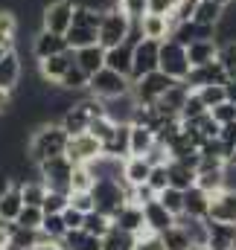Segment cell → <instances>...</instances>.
<instances>
[{"label": "cell", "instance_id": "obj_47", "mask_svg": "<svg viewBox=\"0 0 236 250\" xmlns=\"http://www.w3.org/2000/svg\"><path fill=\"white\" fill-rule=\"evenodd\" d=\"M117 6L131 21H140L143 15H149V0H117Z\"/></svg>", "mask_w": 236, "mask_h": 250}, {"label": "cell", "instance_id": "obj_21", "mask_svg": "<svg viewBox=\"0 0 236 250\" xmlns=\"http://www.w3.org/2000/svg\"><path fill=\"white\" fill-rule=\"evenodd\" d=\"M172 38L178 44L189 47L192 41H204V38H216V29L213 26H204V23H195V21H184L172 29Z\"/></svg>", "mask_w": 236, "mask_h": 250}, {"label": "cell", "instance_id": "obj_16", "mask_svg": "<svg viewBox=\"0 0 236 250\" xmlns=\"http://www.w3.org/2000/svg\"><path fill=\"white\" fill-rule=\"evenodd\" d=\"M114 227L125 230V233H134V236L149 233L146 218H143V207H140V204H134V201H128V204H125V207L117 212V215H114Z\"/></svg>", "mask_w": 236, "mask_h": 250}, {"label": "cell", "instance_id": "obj_44", "mask_svg": "<svg viewBox=\"0 0 236 250\" xmlns=\"http://www.w3.org/2000/svg\"><path fill=\"white\" fill-rule=\"evenodd\" d=\"M228 84V82H225ZM225 84H204V87H198V96L204 99V105L213 111L216 105H222V102H228V90H225Z\"/></svg>", "mask_w": 236, "mask_h": 250}, {"label": "cell", "instance_id": "obj_23", "mask_svg": "<svg viewBox=\"0 0 236 250\" xmlns=\"http://www.w3.org/2000/svg\"><path fill=\"white\" fill-rule=\"evenodd\" d=\"M131 62H134V44H128V41L105 50V67L117 70V73L128 76V79H131Z\"/></svg>", "mask_w": 236, "mask_h": 250}, {"label": "cell", "instance_id": "obj_43", "mask_svg": "<svg viewBox=\"0 0 236 250\" xmlns=\"http://www.w3.org/2000/svg\"><path fill=\"white\" fill-rule=\"evenodd\" d=\"M41 233L50 239V242H61L64 236H67V224H64V218H61V212L56 215H44V224H41Z\"/></svg>", "mask_w": 236, "mask_h": 250}, {"label": "cell", "instance_id": "obj_20", "mask_svg": "<svg viewBox=\"0 0 236 250\" xmlns=\"http://www.w3.org/2000/svg\"><path fill=\"white\" fill-rule=\"evenodd\" d=\"M21 209H24L21 181H18V178H12V184L3 189V195H0V218H3V221H15Z\"/></svg>", "mask_w": 236, "mask_h": 250}, {"label": "cell", "instance_id": "obj_29", "mask_svg": "<svg viewBox=\"0 0 236 250\" xmlns=\"http://www.w3.org/2000/svg\"><path fill=\"white\" fill-rule=\"evenodd\" d=\"M210 221V218H207ZM236 236V224H222V221H210V239L207 245L213 250H231Z\"/></svg>", "mask_w": 236, "mask_h": 250}, {"label": "cell", "instance_id": "obj_26", "mask_svg": "<svg viewBox=\"0 0 236 250\" xmlns=\"http://www.w3.org/2000/svg\"><path fill=\"white\" fill-rule=\"evenodd\" d=\"M187 56H189V64H192V67H201V64L216 62V56H219V41H216V38L192 41V44L187 47Z\"/></svg>", "mask_w": 236, "mask_h": 250}, {"label": "cell", "instance_id": "obj_61", "mask_svg": "<svg viewBox=\"0 0 236 250\" xmlns=\"http://www.w3.org/2000/svg\"><path fill=\"white\" fill-rule=\"evenodd\" d=\"M192 250H213L210 245H201V248H192Z\"/></svg>", "mask_w": 236, "mask_h": 250}, {"label": "cell", "instance_id": "obj_31", "mask_svg": "<svg viewBox=\"0 0 236 250\" xmlns=\"http://www.w3.org/2000/svg\"><path fill=\"white\" fill-rule=\"evenodd\" d=\"M158 143V134L149 128V125H140V123H131V154L143 157L152 146Z\"/></svg>", "mask_w": 236, "mask_h": 250}, {"label": "cell", "instance_id": "obj_62", "mask_svg": "<svg viewBox=\"0 0 236 250\" xmlns=\"http://www.w3.org/2000/svg\"><path fill=\"white\" fill-rule=\"evenodd\" d=\"M169 3H172V6H178V3H181V0H169Z\"/></svg>", "mask_w": 236, "mask_h": 250}, {"label": "cell", "instance_id": "obj_27", "mask_svg": "<svg viewBox=\"0 0 236 250\" xmlns=\"http://www.w3.org/2000/svg\"><path fill=\"white\" fill-rule=\"evenodd\" d=\"M169 187L187 192L189 187H195V166L184 163V160H169Z\"/></svg>", "mask_w": 236, "mask_h": 250}, {"label": "cell", "instance_id": "obj_35", "mask_svg": "<svg viewBox=\"0 0 236 250\" xmlns=\"http://www.w3.org/2000/svg\"><path fill=\"white\" fill-rule=\"evenodd\" d=\"M111 227H114V218H111V215H105V212H99V209L88 212V215H85V224H82V230H85V233L99 236V239H102Z\"/></svg>", "mask_w": 236, "mask_h": 250}, {"label": "cell", "instance_id": "obj_25", "mask_svg": "<svg viewBox=\"0 0 236 250\" xmlns=\"http://www.w3.org/2000/svg\"><path fill=\"white\" fill-rule=\"evenodd\" d=\"M140 29H143V38H155V41H166L172 38V23H169V15H143L140 18Z\"/></svg>", "mask_w": 236, "mask_h": 250}, {"label": "cell", "instance_id": "obj_53", "mask_svg": "<svg viewBox=\"0 0 236 250\" xmlns=\"http://www.w3.org/2000/svg\"><path fill=\"white\" fill-rule=\"evenodd\" d=\"M137 250H166V248H164V242H161L158 233H149V236L137 239Z\"/></svg>", "mask_w": 236, "mask_h": 250}, {"label": "cell", "instance_id": "obj_63", "mask_svg": "<svg viewBox=\"0 0 236 250\" xmlns=\"http://www.w3.org/2000/svg\"><path fill=\"white\" fill-rule=\"evenodd\" d=\"M231 163H236V151H234V157H231Z\"/></svg>", "mask_w": 236, "mask_h": 250}, {"label": "cell", "instance_id": "obj_6", "mask_svg": "<svg viewBox=\"0 0 236 250\" xmlns=\"http://www.w3.org/2000/svg\"><path fill=\"white\" fill-rule=\"evenodd\" d=\"M172 84H175L172 76H166L164 70H155V73H149V76L131 82V96H134L137 105H155Z\"/></svg>", "mask_w": 236, "mask_h": 250}, {"label": "cell", "instance_id": "obj_15", "mask_svg": "<svg viewBox=\"0 0 236 250\" xmlns=\"http://www.w3.org/2000/svg\"><path fill=\"white\" fill-rule=\"evenodd\" d=\"M73 64H76V50H64L59 56H50V59L38 62V73H41L50 84H59L61 79H64V73H67Z\"/></svg>", "mask_w": 236, "mask_h": 250}, {"label": "cell", "instance_id": "obj_57", "mask_svg": "<svg viewBox=\"0 0 236 250\" xmlns=\"http://www.w3.org/2000/svg\"><path fill=\"white\" fill-rule=\"evenodd\" d=\"M9 50H15V38H6V35H0V59H3Z\"/></svg>", "mask_w": 236, "mask_h": 250}, {"label": "cell", "instance_id": "obj_5", "mask_svg": "<svg viewBox=\"0 0 236 250\" xmlns=\"http://www.w3.org/2000/svg\"><path fill=\"white\" fill-rule=\"evenodd\" d=\"M128 90H131V79L117 73V70H111V67L96 70L91 76V84H88V93L96 96V99H102V102L105 99H114V96H122Z\"/></svg>", "mask_w": 236, "mask_h": 250}, {"label": "cell", "instance_id": "obj_59", "mask_svg": "<svg viewBox=\"0 0 236 250\" xmlns=\"http://www.w3.org/2000/svg\"><path fill=\"white\" fill-rule=\"evenodd\" d=\"M225 90H228V102H234V105H236V82H228V84H225Z\"/></svg>", "mask_w": 236, "mask_h": 250}, {"label": "cell", "instance_id": "obj_32", "mask_svg": "<svg viewBox=\"0 0 236 250\" xmlns=\"http://www.w3.org/2000/svg\"><path fill=\"white\" fill-rule=\"evenodd\" d=\"M225 18V6H219L216 0H198V6H195V15H192V21L195 23H204V26H219V21Z\"/></svg>", "mask_w": 236, "mask_h": 250}, {"label": "cell", "instance_id": "obj_51", "mask_svg": "<svg viewBox=\"0 0 236 250\" xmlns=\"http://www.w3.org/2000/svg\"><path fill=\"white\" fill-rule=\"evenodd\" d=\"M210 114H213V120H216L219 125L236 123V105H234V102H222V105H216Z\"/></svg>", "mask_w": 236, "mask_h": 250}, {"label": "cell", "instance_id": "obj_48", "mask_svg": "<svg viewBox=\"0 0 236 250\" xmlns=\"http://www.w3.org/2000/svg\"><path fill=\"white\" fill-rule=\"evenodd\" d=\"M146 184L155 189V192H164V189L169 187V166H166V163L152 166V175H149V181H146Z\"/></svg>", "mask_w": 236, "mask_h": 250}, {"label": "cell", "instance_id": "obj_45", "mask_svg": "<svg viewBox=\"0 0 236 250\" xmlns=\"http://www.w3.org/2000/svg\"><path fill=\"white\" fill-rule=\"evenodd\" d=\"M67 204H70V195H67V192L47 189V198H44L41 209H44V215H56V212H64V209H67Z\"/></svg>", "mask_w": 236, "mask_h": 250}, {"label": "cell", "instance_id": "obj_7", "mask_svg": "<svg viewBox=\"0 0 236 250\" xmlns=\"http://www.w3.org/2000/svg\"><path fill=\"white\" fill-rule=\"evenodd\" d=\"M73 160L67 154L59 157H50L38 166V178L47 184V189H56V192H67L70 195V181H73Z\"/></svg>", "mask_w": 236, "mask_h": 250}, {"label": "cell", "instance_id": "obj_33", "mask_svg": "<svg viewBox=\"0 0 236 250\" xmlns=\"http://www.w3.org/2000/svg\"><path fill=\"white\" fill-rule=\"evenodd\" d=\"M161 242H164L166 250H192V239H189V233L181 221H175L169 230L161 233Z\"/></svg>", "mask_w": 236, "mask_h": 250}, {"label": "cell", "instance_id": "obj_2", "mask_svg": "<svg viewBox=\"0 0 236 250\" xmlns=\"http://www.w3.org/2000/svg\"><path fill=\"white\" fill-rule=\"evenodd\" d=\"M99 23H102V9H96L91 3H76L73 23L64 32L67 47L70 50H82V47L99 44Z\"/></svg>", "mask_w": 236, "mask_h": 250}, {"label": "cell", "instance_id": "obj_22", "mask_svg": "<svg viewBox=\"0 0 236 250\" xmlns=\"http://www.w3.org/2000/svg\"><path fill=\"white\" fill-rule=\"evenodd\" d=\"M149 175H152V163L146 157H137V154L125 157V166H122V184L125 187H140L149 181Z\"/></svg>", "mask_w": 236, "mask_h": 250}, {"label": "cell", "instance_id": "obj_1", "mask_svg": "<svg viewBox=\"0 0 236 250\" xmlns=\"http://www.w3.org/2000/svg\"><path fill=\"white\" fill-rule=\"evenodd\" d=\"M67 140H70V134L61 128V123H41L26 143V160L41 166L50 157L67 154Z\"/></svg>", "mask_w": 236, "mask_h": 250}, {"label": "cell", "instance_id": "obj_39", "mask_svg": "<svg viewBox=\"0 0 236 250\" xmlns=\"http://www.w3.org/2000/svg\"><path fill=\"white\" fill-rule=\"evenodd\" d=\"M21 192H24V204L41 207L44 198H47V184H44L41 178H35V181H21Z\"/></svg>", "mask_w": 236, "mask_h": 250}, {"label": "cell", "instance_id": "obj_8", "mask_svg": "<svg viewBox=\"0 0 236 250\" xmlns=\"http://www.w3.org/2000/svg\"><path fill=\"white\" fill-rule=\"evenodd\" d=\"M189 67L192 64H189V56H187V47L184 44H178L175 38L161 41V67L158 70H164L175 82H184L187 73H189Z\"/></svg>", "mask_w": 236, "mask_h": 250}, {"label": "cell", "instance_id": "obj_60", "mask_svg": "<svg viewBox=\"0 0 236 250\" xmlns=\"http://www.w3.org/2000/svg\"><path fill=\"white\" fill-rule=\"evenodd\" d=\"M216 3H219V6H225V9H228V6H234L236 0H216Z\"/></svg>", "mask_w": 236, "mask_h": 250}, {"label": "cell", "instance_id": "obj_56", "mask_svg": "<svg viewBox=\"0 0 236 250\" xmlns=\"http://www.w3.org/2000/svg\"><path fill=\"white\" fill-rule=\"evenodd\" d=\"M9 108H12V90H3V87H0V117H3Z\"/></svg>", "mask_w": 236, "mask_h": 250}, {"label": "cell", "instance_id": "obj_42", "mask_svg": "<svg viewBox=\"0 0 236 250\" xmlns=\"http://www.w3.org/2000/svg\"><path fill=\"white\" fill-rule=\"evenodd\" d=\"M158 201L175 215V218H181L184 215V192L181 189H175V187H166L164 192H158Z\"/></svg>", "mask_w": 236, "mask_h": 250}, {"label": "cell", "instance_id": "obj_50", "mask_svg": "<svg viewBox=\"0 0 236 250\" xmlns=\"http://www.w3.org/2000/svg\"><path fill=\"white\" fill-rule=\"evenodd\" d=\"M0 35H6V38L18 35V15L12 9H0Z\"/></svg>", "mask_w": 236, "mask_h": 250}, {"label": "cell", "instance_id": "obj_37", "mask_svg": "<svg viewBox=\"0 0 236 250\" xmlns=\"http://www.w3.org/2000/svg\"><path fill=\"white\" fill-rule=\"evenodd\" d=\"M216 62L222 64L228 82H236V41H222V44H219V56H216Z\"/></svg>", "mask_w": 236, "mask_h": 250}, {"label": "cell", "instance_id": "obj_28", "mask_svg": "<svg viewBox=\"0 0 236 250\" xmlns=\"http://www.w3.org/2000/svg\"><path fill=\"white\" fill-rule=\"evenodd\" d=\"M76 64H79L88 76H94L96 70H102V67H105V50H102L99 44L82 47V50H76Z\"/></svg>", "mask_w": 236, "mask_h": 250}, {"label": "cell", "instance_id": "obj_4", "mask_svg": "<svg viewBox=\"0 0 236 250\" xmlns=\"http://www.w3.org/2000/svg\"><path fill=\"white\" fill-rule=\"evenodd\" d=\"M128 189L122 181H111V178H99L96 184H94V201H96V209L99 212H105V215H117L119 209L128 204Z\"/></svg>", "mask_w": 236, "mask_h": 250}, {"label": "cell", "instance_id": "obj_12", "mask_svg": "<svg viewBox=\"0 0 236 250\" xmlns=\"http://www.w3.org/2000/svg\"><path fill=\"white\" fill-rule=\"evenodd\" d=\"M64 50H70L67 47V38L59 35V32H50V29H38L35 32V38H32V56L38 59V62H44V59H50V56H59Z\"/></svg>", "mask_w": 236, "mask_h": 250}, {"label": "cell", "instance_id": "obj_34", "mask_svg": "<svg viewBox=\"0 0 236 250\" xmlns=\"http://www.w3.org/2000/svg\"><path fill=\"white\" fill-rule=\"evenodd\" d=\"M102 250H137V236L119 230V227H111L102 236Z\"/></svg>", "mask_w": 236, "mask_h": 250}, {"label": "cell", "instance_id": "obj_41", "mask_svg": "<svg viewBox=\"0 0 236 250\" xmlns=\"http://www.w3.org/2000/svg\"><path fill=\"white\" fill-rule=\"evenodd\" d=\"M210 108L204 105V99L198 96V90H189V96H187V102H184V108H181V120L187 123V120H198V117H204Z\"/></svg>", "mask_w": 236, "mask_h": 250}, {"label": "cell", "instance_id": "obj_58", "mask_svg": "<svg viewBox=\"0 0 236 250\" xmlns=\"http://www.w3.org/2000/svg\"><path fill=\"white\" fill-rule=\"evenodd\" d=\"M9 184H12V175L6 169H0V195H3V189L9 187Z\"/></svg>", "mask_w": 236, "mask_h": 250}, {"label": "cell", "instance_id": "obj_55", "mask_svg": "<svg viewBox=\"0 0 236 250\" xmlns=\"http://www.w3.org/2000/svg\"><path fill=\"white\" fill-rule=\"evenodd\" d=\"M225 187L236 192V163H228L225 166Z\"/></svg>", "mask_w": 236, "mask_h": 250}, {"label": "cell", "instance_id": "obj_14", "mask_svg": "<svg viewBox=\"0 0 236 250\" xmlns=\"http://www.w3.org/2000/svg\"><path fill=\"white\" fill-rule=\"evenodd\" d=\"M184 82H187L189 90H198L204 84H225L228 76H225V70H222L219 62H210V64H201V67H189V73H187Z\"/></svg>", "mask_w": 236, "mask_h": 250}, {"label": "cell", "instance_id": "obj_30", "mask_svg": "<svg viewBox=\"0 0 236 250\" xmlns=\"http://www.w3.org/2000/svg\"><path fill=\"white\" fill-rule=\"evenodd\" d=\"M64 250H102V239L91 236L85 230H67V236L61 239Z\"/></svg>", "mask_w": 236, "mask_h": 250}, {"label": "cell", "instance_id": "obj_24", "mask_svg": "<svg viewBox=\"0 0 236 250\" xmlns=\"http://www.w3.org/2000/svg\"><path fill=\"white\" fill-rule=\"evenodd\" d=\"M184 215H189V218H207L210 215V195L201 187H189L184 192Z\"/></svg>", "mask_w": 236, "mask_h": 250}, {"label": "cell", "instance_id": "obj_36", "mask_svg": "<svg viewBox=\"0 0 236 250\" xmlns=\"http://www.w3.org/2000/svg\"><path fill=\"white\" fill-rule=\"evenodd\" d=\"M64 90H73V93H82V90H88V84H91V76L79 67V64H73L67 73H64V79L59 82Z\"/></svg>", "mask_w": 236, "mask_h": 250}, {"label": "cell", "instance_id": "obj_52", "mask_svg": "<svg viewBox=\"0 0 236 250\" xmlns=\"http://www.w3.org/2000/svg\"><path fill=\"white\" fill-rule=\"evenodd\" d=\"M61 218H64V224H67V230H82V224H85V212L73 209L70 204H67V209L61 212Z\"/></svg>", "mask_w": 236, "mask_h": 250}, {"label": "cell", "instance_id": "obj_10", "mask_svg": "<svg viewBox=\"0 0 236 250\" xmlns=\"http://www.w3.org/2000/svg\"><path fill=\"white\" fill-rule=\"evenodd\" d=\"M73 12H76V3L73 0H50L41 9V26L50 29V32L64 35L70 29V23H73Z\"/></svg>", "mask_w": 236, "mask_h": 250}, {"label": "cell", "instance_id": "obj_49", "mask_svg": "<svg viewBox=\"0 0 236 250\" xmlns=\"http://www.w3.org/2000/svg\"><path fill=\"white\" fill-rule=\"evenodd\" d=\"M70 207L79 209V212H94L96 209V201H94V192H70Z\"/></svg>", "mask_w": 236, "mask_h": 250}, {"label": "cell", "instance_id": "obj_3", "mask_svg": "<svg viewBox=\"0 0 236 250\" xmlns=\"http://www.w3.org/2000/svg\"><path fill=\"white\" fill-rule=\"evenodd\" d=\"M131 18L119 9V6H111L102 12V23H99V47L102 50H111L122 41H128V32H131Z\"/></svg>", "mask_w": 236, "mask_h": 250}, {"label": "cell", "instance_id": "obj_17", "mask_svg": "<svg viewBox=\"0 0 236 250\" xmlns=\"http://www.w3.org/2000/svg\"><path fill=\"white\" fill-rule=\"evenodd\" d=\"M143 218H146V227L152 230V233H164V230H169L172 224H175L178 218L155 198V201H149V204H143Z\"/></svg>", "mask_w": 236, "mask_h": 250}, {"label": "cell", "instance_id": "obj_13", "mask_svg": "<svg viewBox=\"0 0 236 250\" xmlns=\"http://www.w3.org/2000/svg\"><path fill=\"white\" fill-rule=\"evenodd\" d=\"M210 221H222V224H236V192L234 189H222L216 195H210Z\"/></svg>", "mask_w": 236, "mask_h": 250}, {"label": "cell", "instance_id": "obj_46", "mask_svg": "<svg viewBox=\"0 0 236 250\" xmlns=\"http://www.w3.org/2000/svg\"><path fill=\"white\" fill-rule=\"evenodd\" d=\"M88 131H91L99 143H105V140H111V134L117 131V123H114L108 114H102V117H94V120H91V128H88Z\"/></svg>", "mask_w": 236, "mask_h": 250}, {"label": "cell", "instance_id": "obj_40", "mask_svg": "<svg viewBox=\"0 0 236 250\" xmlns=\"http://www.w3.org/2000/svg\"><path fill=\"white\" fill-rule=\"evenodd\" d=\"M15 224H18V227H26V230H41V224H44V209L24 204V209L18 212Z\"/></svg>", "mask_w": 236, "mask_h": 250}, {"label": "cell", "instance_id": "obj_9", "mask_svg": "<svg viewBox=\"0 0 236 250\" xmlns=\"http://www.w3.org/2000/svg\"><path fill=\"white\" fill-rule=\"evenodd\" d=\"M161 67V41L155 38H143L140 44H134V62H131V82L155 73Z\"/></svg>", "mask_w": 236, "mask_h": 250}, {"label": "cell", "instance_id": "obj_38", "mask_svg": "<svg viewBox=\"0 0 236 250\" xmlns=\"http://www.w3.org/2000/svg\"><path fill=\"white\" fill-rule=\"evenodd\" d=\"M96 184V175L88 163H79L73 166V181H70V192H91Z\"/></svg>", "mask_w": 236, "mask_h": 250}, {"label": "cell", "instance_id": "obj_19", "mask_svg": "<svg viewBox=\"0 0 236 250\" xmlns=\"http://www.w3.org/2000/svg\"><path fill=\"white\" fill-rule=\"evenodd\" d=\"M102 151L111 157H131V123H117V131L111 134V140L102 143Z\"/></svg>", "mask_w": 236, "mask_h": 250}, {"label": "cell", "instance_id": "obj_54", "mask_svg": "<svg viewBox=\"0 0 236 250\" xmlns=\"http://www.w3.org/2000/svg\"><path fill=\"white\" fill-rule=\"evenodd\" d=\"M149 12L152 15H169L172 12V3L169 0H149Z\"/></svg>", "mask_w": 236, "mask_h": 250}, {"label": "cell", "instance_id": "obj_11", "mask_svg": "<svg viewBox=\"0 0 236 250\" xmlns=\"http://www.w3.org/2000/svg\"><path fill=\"white\" fill-rule=\"evenodd\" d=\"M105 151H102V143L91 134V131H82V134H73L67 140V157L79 166V163H94L99 160Z\"/></svg>", "mask_w": 236, "mask_h": 250}, {"label": "cell", "instance_id": "obj_18", "mask_svg": "<svg viewBox=\"0 0 236 250\" xmlns=\"http://www.w3.org/2000/svg\"><path fill=\"white\" fill-rule=\"evenodd\" d=\"M21 76H24V64H21V56L15 50H9L3 59H0V87L3 90H18L21 84Z\"/></svg>", "mask_w": 236, "mask_h": 250}]
</instances>
